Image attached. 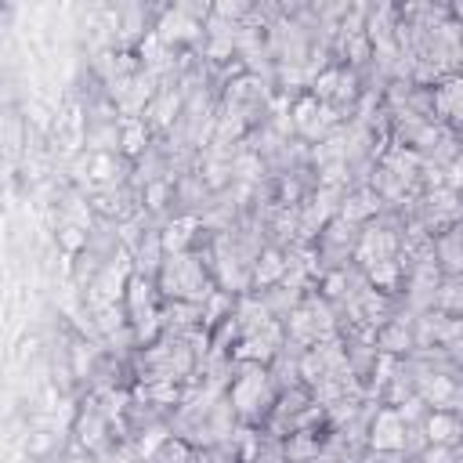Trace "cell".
<instances>
[{
	"instance_id": "cell-9",
	"label": "cell",
	"mask_w": 463,
	"mask_h": 463,
	"mask_svg": "<svg viewBox=\"0 0 463 463\" xmlns=\"http://www.w3.org/2000/svg\"><path fill=\"white\" fill-rule=\"evenodd\" d=\"M141 145H145V127L138 119H127L123 123V148L127 152H141Z\"/></svg>"
},
{
	"instance_id": "cell-1",
	"label": "cell",
	"mask_w": 463,
	"mask_h": 463,
	"mask_svg": "<svg viewBox=\"0 0 463 463\" xmlns=\"http://www.w3.org/2000/svg\"><path fill=\"white\" fill-rule=\"evenodd\" d=\"M373 445L384 452H398L406 449V420L398 413H380L373 423Z\"/></svg>"
},
{
	"instance_id": "cell-11",
	"label": "cell",
	"mask_w": 463,
	"mask_h": 463,
	"mask_svg": "<svg viewBox=\"0 0 463 463\" xmlns=\"http://www.w3.org/2000/svg\"><path fill=\"white\" fill-rule=\"evenodd\" d=\"M369 275H373V283H377V286L391 290V286H394V279H398V268H394V261H380V264L369 268Z\"/></svg>"
},
{
	"instance_id": "cell-13",
	"label": "cell",
	"mask_w": 463,
	"mask_h": 463,
	"mask_svg": "<svg viewBox=\"0 0 463 463\" xmlns=\"http://www.w3.org/2000/svg\"><path fill=\"white\" fill-rule=\"evenodd\" d=\"M69 221H73L76 228H87V225H90V210H87L80 199H73V203H69Z\"/></svg>"
},
{
	"instance_id": "cell-20",
	"label": "cell",
	"mask_w": 463,
	"mask_h": 463,
	"mask_svg": "<svg viewBox=\"0 0 463 463\" xmlns=\"http://www.w3.org/2000/svg\"><path fill=\"white\" fill-rule=\"evenodd\" d=\"M463 181V156H456V163H452V184H459Z\"/></svg>"
},
{
	"instance_id": "cell-15",
	"label": "cell",
	"mask_w": 463,
	"mask_h": 463,
	"mask_svg": "<svg viewBox=\"0 0 463 463\" xmlns=\"http://www.w3.org/2000/svg\"><path fill=\"white\" fill-rule=\"evenodd\" d=\"M398 344H409L406 329H387V333H384V348H387V351H398Z\"/></svg>"
},
{
	"instance_id": "cell-2",
	"label": "cell",
	"mask_w": 463,
	"mask_h": 463,
	"mask_svg": "<svg viewBox=\"0 0 463 463\" xmlns=\"http://www.w3.org/2000/svg\"><path fill=\"white\" fill-rule=\"evenodd\" d=\"M459 435V420L449 416V413H435L427 420V438L435 442V445H449L452 438Z\"/></svg>"
},
{
	"instance_id": "cell-3",
	"label": "cell",
	"mask_w": 463,
	"mask_h": 463,
	"mask_svg": "<svg viewBox=\"0 0 463 463\" xmlns=\"http://www.w3.org/2000/svg\"><path fill=\"white\" fill-rule=\"evenodd\" d=\"M264 391V373H246L239 384H235V391H232V398H235V406L239 409H250L254 406V398Z\"/></svg>"
},
{
	"instance_id": "cell-18",
	"label": "cell",
	"mask_w": 463,
	"mask_h": 463,
	"mask_svg": "<svg viewBox=\"0 0 463 463\" xmlns=\"http://www.w3.org/2000/svg\"><path fill=\"white\" fill-rule=\"evenodd\" d=\"M167 459H170V463H181V459H184V445H167Z\"/></svg>"
},
{
	"instance_id": "cell-14",
	"label": "cell",
	"mask_w": 463,
	"mask_h": 463,
	"mask_svg": "<svg viewBox=\"0 0 463 463\" xmlns=\"http://www.w3.org/2000/svg\"><path fill=\"white\" fill-rule=\"evenodd\" d=\"M336 83H341V73H322V76H319V83H315L319 98H329L333 90H336Z\"/></svg>"
},
{
	"instance_id": "cell-16",
	"label": "cell",
	"mask_w": 463,
	"mask_h": 463,
	"mask_svg": "<svg viewBox=\"0 0 463 463\" xmlns=\"http://www.w3.org/2000/svg\"><path fill=\"white\" fill-rule=\"evenodd\" d=\"M163 196H167V184H152V189H148V206H163Z\"/></svg>"
},
{
	"instance_id": "cell-6",
	"label": "cell",
	"mask_w": 463,
	"mask_h": 463,
	"mask_svg": "<svg viewBox=\"0 0 463 463\" xmlns=\"http://www.w3.org/2000/svg\"><path fill=\"white\" fill-rule=\"evenodd\" d=\"M283 271H286V261L271 250V254H264V257H261V264H257V283H261V286H268V283L279 279Z\"/></svg>"
},
{
	"instance_id": "cell-4",
	"label": "cell",
	"mask_w": 463,
	"mask_h": 463,
	"mask_svg": "<svg viewBox=\"0 0 463 463\" xmlns=\"http://www.w3.org/2000/svg\"><path fill=\"white\" fill-rule=\"evenodd\" d=\"M377 203H380V196H373V192H358V196H351V199L344 203V221L369 218V213L377 210Z\"/></svg>"
},
{
	"instance_id": "cell-12",
	"label": "cell",
	"mask_w": 463,
	"mask_h": 463,
	"mask_svg": "<svg viewBox=\"0 0 463 463\" xmlns=\"http://www.w3.org/2000/svg\"><path fill=\"white\" fill-rule=\"evenodd\" d=\"M90 177H95V181H112V174H116V163L105 156V152H98V156L95 160H90Z\"/></svg>"
},
{
	"instance_id": "cell-7",
	"label": "cell",
	"mask_w": 463,
	"mask_h": 463,
	"mask_svg": "<svg viewBox=\"0 0 463 463\" xmlns=\"http://www.w3.org/2000/svg\"><path fill=\"white\" fill-rule=\"evenodd\" d=\"M315 116H319V105H315V98H304V102L293 109V123H297L300 131H307V134L315 131Z\"/></svg>"
},
{
	"instance_id": "cell-5",
	"label": "cell",
	"mask_w": 463,
	"mask_h": 463,
	"mask_svg": "<svg viewBox=\"0 0 463 463\" xmlns=\"http://www.w3.org/2000/svg\"><path fill=\"white\" fill-rule=\"evenodd\" d=\"M192 228H196V221H192V218H184V221L170 225V228L163 232V246H167V250H174V254H181V246L192 239Z\"/></svg>"
},
{
	"instance_id": "cell-8",
	"label": "cell",
	"mask_w": 463,
	"mask_h": 463,
	"mask_svg": "<svg viewBox=\"0 0 463 463\" xmlns=\"http://www.w3.org/2000/svg\"><path fill=\"white\" fill-rule=\"evenodd\" d=\"M58 246H61L66 254H76V250H83V246H87V232L76 228V225L61 228V232H58Z\"/></svg>"
},
{
	"instance_id": "cell-17",
	"label": "cell",
	"mask_w": 463,
	"mask_h": 463,
	"mask_svg": "<svg viewBox=\"0 0 463 463\" xmlns=\"http://www.w3.org/2000/svg\"><path fill=\"white\" fill-rule=\"evenodd\" d=\"M427 463H449V452H445V445L430 449V452H427Z\"/></svg>"
},
{
	"instance_id": "cell-10",
	"label": "cell",
	"mask_w": 463,
	"mask_h": 463,
	"mask_svg": "<svg viewBox=\"0 0 463 463\" xmlns=\"http://www.w3.org/2000/svg\"><path fill=\"white\" fill-rule=\"evenodd\" d=\"M423 394L430 398V402H449V398H452V380H449V377L427 380V384H423Z\"/></svg>"
},
{
	"instance_id": "cell-19",
	"label": "cell",
	"mask_w": 463,
	"mask_h": 463,
	"mask_svg": "<svg viewBox=\"0 0 463 463\" xmlns=\"http://www.w3.org/2000/svg\"><path fill=\"white\" fill-rule=\"evenodd\" d=\"M47 445H51V442H47V438H44V435H37V438H33V442H29V452H44V449H47Z\"/></svg>"
}]
</instances>
